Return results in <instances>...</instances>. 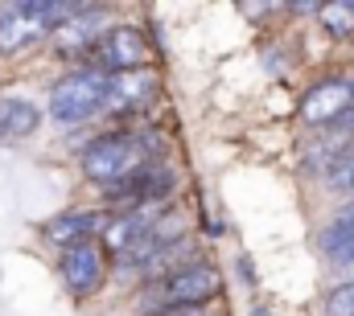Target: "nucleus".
<instances>
[{
  "label": "nucleus",
  "mask_w": 354,
  "mask_h": 316,
  "mask_svg": "<svg viewBox=\"0 0 354 316\" xmlns=\"http://www.w3.org/2000/svg\"><path fill=\"white\" fill-rule=\"evenodd\" d=\"M103 82H107L103 70H79V75L62 79L50 95V115L58 124H79V119L95 115L103 107Z\"/></svg>",
  "instance_id": "nucleus-2"
},
{
  "label": "nucleus",
  "mask_w": 354,
  "mask_h": 316,
  "mask_svg": "<svg viewBox=\"0 0 354 316\" xmlns=\"http://www.w3.org/2000/svg\"><path fill=\"white\" fill-rule=\"evenodd\" d=\"M161 316H210L206 308H165Z\"/></svg>",
  "instance_id": "nucleus-15"
},
{
  "label": "nucleus",
  "mask_w": 354,
  "mask_h": 316,
  "mask_svg": "<svg viewBox=\"0 0 354 316\" xmlns=\"http://www.w3.org/2000/svg\"><path fill=\"white\" fill-rule=\"evenodd\" d=\"M145 164H149V144H145V136H132V132L99 136L83 152V172L91 181H103V185H115Z\"/></svg>",
  "instance_id": "nucleus-1"
},
{
  "label": "nucleus",
  "mask_w": 354,
  "mask_h": 316,
  "mask_svg": "<svg viewBox=\"0 0 354 316\" xmlns=\"http://www.w3.org/2000/svg\"><path fill=\"white\" fill-rule=\"evenodd\" d=\"M62 279H66V288L75 296H91L103 284V250L95 242L66 246V255H62Z\"/></svg>",
  "instance_id": "nucleus-7"
},
{
  "label": "nucleus",
  "mask_w": 354,
  "mask_h": 316,
  "mask_svg": "<svg viewBox=\"0 0 354 316\" xmlns=\"http://www.w3.org/2000/svg\"><path fill=\"white\" fill-rule=\"evenodd\" d=\"M346 111H354V79H330L322 86H313L301 103V115L322 128V124H338Z\"/></svg>",
  "instance_id": "nucleus-5"
},
{
  "label": "nucleus",
  "mask_w": 354,
  "mask_h": 316,
  "mask_svg": "<svg viewBox=\"0 0 354 316\" xmlns=\"http://www.w3.org/2000/svg\"><path fill=\"white\" fill-rule=\"evenodd\" d=\"M95 58H99L103 75H124V70H145L149 50H145V37H140L132 25H115V29H107L103 41L95 46Z\"/></svg>",
  "instance_id": "nucleus-4"
},
{
  "label": "nucleus",
  "mask_w": 354,
  "mask_h": 316,
  "mask_svg": "<svg viewBox=\"0 0 354 316\" xmlns=\"http://www.w3.org/2000/svg\"><path fill=\"white\" fill-rule=\"evenodd\" d=\"M41 124L37 107L29 99H0V140H25Z\"/></svg>",
  "instance_id": "nucleus-10"
},
{
  "label": "nucleus",
  "mask_w": 354,
  "mask_h": 316,
  "mask_svg": "<svg viewBox=\"0 0 354 316\" xmlns=\"http://www.w3.org/2000/svg\"><path fill=\"white\" fill-rule=\"evenodd\" d=\"M157 79L149 70H124V75H107L103 82V107L111 111H136L153 99Z\"/></svg>",
  "instance_id": "nucleus-8"
},
{
  "label": "nucleus",
  "mask_w": 354,
  "mask_h": 316,
  "mask_svg": "<svg viewBox=\"0 0 354 316\" xmlns=\"http://www.w3.org/2000/svg\"><path fill=\"white\" fill-rule=\"evenodd\" d=\"M58 33V50L66 54V58H75V54H95V46L103 41V21H99V12L87 8V12H79L75 21H66V25H58L54 29Z\"/></svg>",
  "instance_id": "nucleus-9"
},
{
  "label": "nucleus",
  "mask_w": 354,
  "mask_h": 316,
  "mask_svg": "<svg viewBox=\"0 0 354 316\" xmlns=\"http://www.w3.org/2000/svg\"><path fill=\"white\" fill-rule=\"evenodd\" d=\"M317 17H322V25L334 37H351L354 33V0H346V4H322Z\"/></svg>",
  "instance_id": "nucleus-12"
},
{
  "label": "nucleus",
  "mask_w": 354,
  "mask_h": 316,
  "mask_svg": "<svg viewBox=\"0 0 354 316\" xmlns=\"http://www.w3.org/2000/svg\"><path fill=\"white\" fill-rule=\"evenodd\" d=\"M99 214H87V210H79V214H62V218H54L50 226H46V238L50 242H58V246H79V242H87L95 230H99Z\"/></svg>",
  "instance_id": "nucleus-11"
},
{
  "label": "nucleus",
  "mask_w": 354,
  "mask_h": 316,
  "mask_svg": "<svg viewBox=\"0 0 354 316\" xmlns=\"http://www.w3.org/2000/svg\"><path fill=\"white\" fill-rule=\"evenodd\" d=\"M326 316H354V284H342L330 292L326 300Z\"/></svg>",
  "instance_id": "nucleus-14"
},
{
  "label": "nucleus",
  "mask_w": 354,
  "mask_h": 316,
  "mask_svg": "<svg viewBox=\"0 0 354 316\" xmlns=\"http://www.w3.org/2000/svg\"><path fill=\"white\" fill-rule=\"evenodd\" d=\"M169 189H174V172L149 160V164L136 168L132 177L107 185V197H111V201H136V210H140L145 201H161V197H169Z\"/></svg>",
  "instance_id": "nucleus-6"
},
{
  "label": "nucleus",
  "mask_w": 354,
  "mask_h": 316,
  "mask_svg": "<svg viewBox=\"0 0 354 316\" xmlns=\"http://www.w3.org/2000/svg\"><path fill=\"white\" fill-rule=\"evenodd\" d=\"M338 164L330 168V185L334 189H342V193H354V152H346V157H334Z\"/></svg>",
  "instance_id": "nucleus-13"
},
{
  "label": "nucleus",
  "mask_w": 354,
  "mask_h": 316,
  "mask_svg": "<svg viewBox=\"0 0 354 316\" xmlns=\"http://www.w3.org/2000/svg\"><path fill=\"white\" fill-rule=\"evenodd\" d=\"M223 288V275L206 263L198 267H185V271H174L165 284H161V304L165 308H202L206 300H214Z\"/></svg>",
  "instance_id": "nucleus-3"
}]
</instances>
